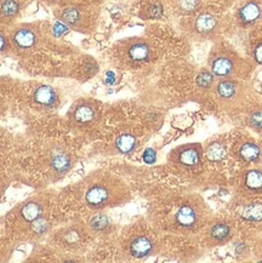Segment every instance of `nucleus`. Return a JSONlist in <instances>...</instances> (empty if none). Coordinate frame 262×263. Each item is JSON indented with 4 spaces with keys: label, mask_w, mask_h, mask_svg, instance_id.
Segmentation results:
<instances>
[{
    "label": "nucleus",
    "mask_w": 262,
    "mask_h": 263,
    "mask_svg": "<svg viewBox=\"0 0 262 263\" xmlns=\"http://www.w3.org/2000/svg\"><path fill=\"white\" fill-rule=\"evenodd\" d=\"M182 30L197 42L215 40L221 32V22L210 11H198L182 22Z\"/></svg>",
    "instance_id": "f8f14e48"
},
{
    "label": "nucleus",
    "mask_w": 262,
    "mask_h": 263,
    "mask_svg": "<svg viewBox=\"0 0 262 263\" xmlns=\"http://www.w3.org/2000/svg\"><path fill=\"white\" fill-rule=\"evenodd\" d=\"M253 57H254L255 62H257V63H260V65H262V42L257 43L256 45L254 46Z\"/></svg>",
    "instance_id": "c756f323"
},
{
    "label": "nucleus",
    "mask_w": 262,
    "mask_h": 263,
    "mask_svg": "<svg viewBox=\"0 0 262 263\" xmlns=\"http://www.w3.org/2000/svg\"><path fill=\"white\" fill-rule=\"evenodd\" d=\"M234 220L245 232H262V194L244 199V203L234 215Z\"/></svg>",
    "instance_id": "2eb2a0df"
},
{
    "label": "nucleus",
    "mask_w": 262,
    "mask_h": 263,
    "mask_svg": "<svg viewBox=\"0 0 262 263\" xmlns=\"http://www.w3.org/2000/svg\"><path fill=\"white\" fill-rule=\"evenodd\" d=\"M215 77L211 74L210 70H203L199 73V76L197 77V85L200 89H211L214 85Z\"/></svg>",
    "instance_id": "cd10ccee"
},
{
    "label": "nucleus",
    "mask_w": 262,
    "mask_h": 263,
    "mask_svg": "<svg viewBox=\"0 0 262 263\" xmlns=\"http://www.w3.org/2000/svg\"><path fill=\"white\" fill-rule=\"evenodd\" d=\"M143 159L146 163H154V161H156V152H154L152 148H148V149L144 152Z\"/></svg>",
    "instance_id": "2f4dec72"
},
{
    "label": "nucleus",
    "mask_w": 262,
    "mask_h": 263,
    "mask_svg": "<svg viewBox=\"0 0 262 263\" xmlns=\"http://www.w3.org/2000/svg\"><path fill=\"white\" fill-rule=\"evenodd\" d=\"M236 232L237 223L234 218L228 216H211L198 234L200 244L210 249L228 244L234 238Z\"/></svg>",
    "instance_id": "9d476101"
},
{
    "label": "nucleus",
    "mask_w": 262,
    "mask_h": 263,
    "mask_svg": "<svg viewBox=\"0 0 262 263\" xmlns=\"http://www.w3.org/2000/svg\"><path fill=\"white\" fill-rule=\"evenodd\" d=\"M53 15L67 28L90 34L97 27L100 8L99 5L86 4L83 2H70L60 8H55Z\"/></svg>",
    "instance_id": "423d86ee"
},
{
    "label": "nucleus",
    "mask_w": 262,
    "mask_h": 263,
    "mask_svg": "<svg viewBox=\"0 0 262 263\" xmlns=\"http://www.w3.org/2000/svg\"><path fill=\"white\" fill-rule=\"evenodd\" d=\"M262 17V0H247L237 10V22L241 27H249Z\"/></svg>",
    "instance_id": "aec40b11"
},
{
    "label": "nucleus",
    "mask_w": 262,
    "mask_h": 263,
    "mask_svg": "<svg viewBox=\"0 0 262 263\" xmlns=\"http://www.w3.org/2000/svg\"><path fill=\"white\" fill-rule=\"evenodd\" d=\"M9 48V40L8 36L5 35V33L3 30H0V53L4 52L5 50Z\"/></svg>",
    "instance_id": "7c9ffc66"
},
{
    "label": "nucleus",
    "mask_w": 262,
    "mask_h": 263,
    "mask_svg": "<svg viewBox=\"0 0 262 263\" xmlns=\"http://www.w3.org/2000/svg\"><path fill=\"white\" fill-rule=\"evenodd\" d=\"M10 42L20 51H31L39 42L38 30L33 26H20L12 30Z\"/></svg>",
    "instance_id": "a211bd4d"
},
{
    "label": "nucleus",
    "mask_w": 262,
    "mask_h": 263,
    "mask_svg": "<svg viewBox=\"0 0 262 263\" xmlns=\"http://www.w3.org/2000/svg\"><path fill=\"white\" fill-rule=\"evenodd\" d=\"M204 158L210 163H220L228 154L226 141L223 138H213L203 147Z\"/></svg>",
    "instance_id": "5701e85b"
},
{
    "label": "nucleus",
    "mask_w": 262,
    "mask_h": 263,
    "mask_svg": "<svg viewBox=\"0 0 262 263\" xmlns=\"http://www.w3.org/2000/svg\"><path fill=\"white\" fill-rule=\"evenodd\" d=\"M160 232L151 221L139 218L123 229L119 249L124 259H146L156 255L160 248Z\"/></svg>",
    "instance_id": "7ed1b4c3"
},
{
    "label": "nucleus",
    "mask_w": 262,
    "mask_h": 263,
    "mask_svg": "<svg viewBox=\"0 0 262 263\" xmlns=\"http://www.w3.org/2000/svg\"><path fill=\"white\" fill-rule=\"evenodd\" d=\"M22 9L20 0H0V22L10 23L17 18Z\"/></svg>",
    "instance_id": "393cba45"
},
{
    "label": "nucleus",
    "mask_w": 262,
    "mask_h": 263,
    "mask_svg": "<svg viewBox=\"0 0 262 263\" xmlns=\"http://www.w3.org/2000/svg\"><path fill=\"white\" fill-rule=\"evenodd\" d=\"M39 2L48 6H52V8H60V6L68 4L72 0H39Z\"/></svg>",
    "instance_id": "c85d7f7f"
},
{
    "label": "nucleus",
    "mask_w": 262,
    "mask_h": 263,
    "mask_svg": "<svg viewBox=\"0 0 262 263\" xmlns=\"http://www.w3.org/2000/svg\"><path fill=\"white\" fill-rule=\"evenodd\" d=\"M204 151L201 143H187L174 148L167 156V164L181 174L193 173L201 166Z\"/></svg>",
    "instance_id": "4468645a"
},
{
    "label": "nucleus",
    "mask_w": 262,
    "mask_h": 263,
    "mask_svg": "<svg viewBox=\"0 0 262 263\" xmlns=\"http://www.w3.org/2000/svg\"><path fill=\"white\" fill-rule=\"evenodd\" d=\"M232 190L240 200L262 194V168L250 167L240 171L232 180Z\"/></svg>",
    "instance_id": "dca6fc26"
},
{
    "label": "nucleus",
    "mask_w": 262,
    "mask_h": 263,
    "mask_svg": "<svg viewBox=\"0 0 262 263\" xmlns=\"http://www.w3.org/2000/svg\"><path fill=\"white\" fill-rule=\"evenodd\" d=\"M164 13L162 0H142L139 16L142 20H158Z\"/></svg>",
    "instance_id": "b1692460"
},
{
    "label": "nucleus",
    "mask_w": 262,
    "mask_h": 263,
    "mask_svg": "<svg viewBox=\"0 0 262 263\" xmlns=\"http://www.w3.org/2000/svg\"><path fill=\"white\" fill-rule=\"evenodd\" d=\"M31 100L39 108L52 109L60 106L59 92L52 86L46 85V84H36L33 87Z\"/></svg>",
    "instance_id": "6ab92c4d"
},
{
    "label": "nucleus",
    "mask_w": 262,
    "mask_h": 263,
    "mask_svg": "<svg viewBox=\"0 0 262 263\" xmlns=\"http://www.w3.org/2000/svg\"><path fill=\"white\" fill-rule=\"evenodd\" d=\"M149 221L159 232L198 234L211 217V211L198 193H175L158 199L148 209Z\"/></svg>",
    "instance_id": "f257e3e1"
},
{
    "label": "nucleus",
    "mask_w": 262,
    "mask_h": 263,
    "mask_svg": "<svg viewBox=\"0 0 262 263\" xmlns=\"http://www.w3.org/2000/svg\"><path fill=\"white\" fill-rule=\"evenodd\" d=\"M174 15L188 17L199 11L200 0H162Z\"/></svg>",
    "instance_id": "4be33fe9"
},
{
    "label": "nucleus",
    "mask_w": 262,
    "mask_h": 263,
    "mask_svg": "<svg viewBox=\"0 0 262 263\" xmlns=\"http://www.w3.org/2000/svg\"><path fill=\"white\" fill-rule=\"evenodd\" d=\"M211 90L216 103L226 110L239 107L247 96V86L239 79H218Z\"/></svg>",
    "instance_id": "ddd939ff"
},
{
    "label": "nucleus",
    "mask_w": 262,
    "mask_h": 263,
    "mask_svg": "<svg viewBox=\"0 0 262 263\" xmlns=\"http://www.w3.org/2000/svg\"><path fill=\"white\" fill-rule=\"evenodd\" d=\"M139 142L140 137L135 130L131 129V127L122 129L116 135L113 140L114 153L129 154L136 149V147L139 146Z\"/></svg>",
    "instance_id": "412c9836"
},
{
    "label": "nucleus",
    "mask_w": 262,
    "mask_h": 263,
    "mask_svg": "<svg viewBox=\"0 0 262 263\" xmlns=\"http://www.w3.org/2000/svg\"><path fill=\"white\" fill-rule=\"evenodd\" d=\"M67 119L73 129L92 130L102 119V106L92 99H79L70 106L67 112Z\"/></svg>",
    "instance_id": "9b49d317"
},
{
    "label": "nucleus",
    "mask_w": 262,
    "mask_h": 263,
    "mask_svg": "<svg viewBox=\"0 0 262 263\" xmlns=\"http://www.w3.org/2000/svg\"><path fill=\"white\" fill-rule=\"evenodd\" d=\"M208 65L211 74L218 79H240L250 70V66L224 43L214 45Z\"/></svg>",
    "instance_id": "39448f33"
},
{
    "label": "nucleus",
    "mask_w": 262,
    "mask_h": 263,
    "mask_svg": "<svg viewBox=\"0 0 262 263\" xmlns=\"http://www.w3.org/2000/svg\"><path fill=\"white\" fill-rule=\"evenodd\" d=\"M77 185L82 204L95 212L122 206L131 199L125 182L108 171L91 173Z\"/></svg>",
    "instance_id": "f03ea898"
},
{
    "label": "nucleus",
    "mask_w": 262,
    "mask_h": 263,
    "mask_svg": "<svg viewBox=\"0 0 262 263\" xmlns=\"http://www.w3.org/2000/svg\"><path fill=\"white\" fill-rule=\"evenodd\" d=\"M87 226L91 229L93 234H109L110 231H112V222H110L108 216L102 214V211L93 215L90 218Z\"/></svg>",
    "instance_id": "a878e982"
},
{
    "label": "nucleus",
    "mask_w": 262,
    "mask_h": 263,
    "mask_svg": "<svg viewBox=\"0 0 262 263\" xmlns=\"http://www.w3.org/2000/svg\"><path fill=\"white\" fill-rule=\"evenodd\" d=\"M52 193L43 192V193L34 194L31 198L18 205L11 214H10V231L15 238L27 240L32 228L36 222L48 212L50 209L55 206L52 200Z\"/></svg>",
    "instance_id": "20e7f679"
},
{
    "label": "nucleus",
    "mask_w": 262,
    "mask_h": 263,
    "mask_svg": "<svg viewBox=\"0 0 262 263\" xmlns=\"http://www.w3.org/2000/svg\"><path fill=\"white\" fill-rule=\"evenodd\" d=\"M92 234L89 226L83 222H74L55 232L51 237V244L65 252L80 254L90 245Z\"/></svg>",
    "instance_id": "1a4fd4ad"
},
{
    "label": "nucleus",
    "mask_w": 262,
    "mask_h": 263,
    "mask_svg": "<svg viewBox=\"0 0 262 263\" xmlns=\"http://www.w3.org/2000/svg\"><path fill=\"white\" fill-rule=\"evenodd\" d=\"M114 59L119 66L127 69H141L152 62L156 56L152 43L143 38H130L117 44Z\"/></svg>",
    "instance_id": "0eeeda50"
},
{
    "label": "nucleus",
    "mask_w": 262,
    "mask_h": 263,
    "mask_svg": "<svg viewBox=\"0 0 262 263\" xmlns=\"http://www.w3.org/2000/svg\"><path fill=\"white\" fill-rule=\"evenodd\" d=\"M38 160L48 178L51 181H59L72 170L77 157L68 146L56 141L44 147Z\"/></svg>",
    "instance_id": "6e6552de"
},
{
    "label": "nucleus",
    "mask_w": 262,
    "mask_h": 263,
    "mask_svg": "<svg viewBox=\"0 0 262 263\" xmlns=\"http://www.w3.org/2000/svg\"><path fill=\"white\" fill-rule=\"evenodd\" d=\"M247 123L253 130L257 131V133H262V107L253 109L248 114Z\"/></svg>",
    "instance_id": "bb28decb"
},
{
    "label": "nucleus",
    "mask_w": 262,
    "mask_h": 263,
    "mask_svg": "<svg viewBox=\"0 0 262 263\" xmlns=\"http://www.w3.org/2000/svg\"><path fill=\"white\" fill-rule=\"evenodd\" d=\"M4 151H5V147H0V159H3V153H4Z\"/></svg>",
    "instance_id": "72a5a7b5"
},
{
    "label": "nucleus",
    "mask_w": 262,
    "mask_h": 263,
    "mask_svg": "<svg viewBox=\"0 0 262 263\" xmlns=\"http://www.w3.org/2000/svg\"><path fill=\"white\" fill-rule=\"evenodd\" d=\"M231 156L244 165L257 164L262 159V148L250 136H240L230 147Z\"/></svg>",
    "instance_id": "f3484780"
},
{
    "label": "nucleus",
    "mask_w": 262,
    "mask_h": 263,
    "mask_svg": "<svg viewBox=\"0 0 262 263\" xmlns=\"http://www.w3.org/2000/svg\"><path fill=\"white\" fill-rule=\"evenodd\" d=\"M79 2L86 3V4H91V5H100L102 3H105L106 0H79Z\"/></svg>",
    "instance_id": "473e14b6"
}]
</instances>
